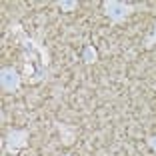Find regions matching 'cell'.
Returning a JSON list of instances; mask_svg holds the SVG:
<instances>
[{
    "mask_svg": "<svg viewBox=\"0 0 156 156\" xmlns=\"http://www.w3.org/2000/svg\"><path fill=\"white\" fill-rule=\"evenodd\" d=\"M6 32L12 34L14 42L20 46V60H22V76L28 84H38L48 78L50 70V50L42 44L38 38L28 36L20 22H10Z\"/></svg>",
    "mask_w": 156,
    "mask_h": 156,
    "instance_id": "6da1fadb",
    "label": "cell"
},
{
    "mask_svg": "<svg viewBox=\"0 0 156 156\" xmlns=\"http://www.w3.org/2000/svg\"><path fill=\"white\" fill-rule=\"evenodd\" d=\"M144 8V4H132V2H120V0H104L102 2V10H104L106 18L110 20L112 26L124 22L130 14H134L136 10Z\"/></svg>",
    "mask_w": 156,
    "mask_h": 156,
    "instance_id": "7a4b0ae2",
    "label": "cell"
},
{
    "mask_svg": "<svg viewBox=\"0 0 156 156\" xmlns=\"http://www.w3.org/2000/svg\"><path fill=\"white\" fill-rule=\"evenodd\" d=\"M28 138H30V130L28 128H12L6 132L4 140H2V152L10 156H16L28 146Z\"/></svg>",
    "mask_w": 156,
    "mask_h": 156,
    "instance_id": "3957f363",
    "label": "cell"
},
{
    "mask_svg": "<svg viewBox=\"0 0 156 156\" xmlns=\"http://www.w3.org/2000/svg\"><path fill=\"white\" fill-rule=\"evenodd\" d=\"M22 82H24V76L18 72L16 66H2V70H0V88H2V92L14 94V92L20 90Z\"/></svg>",
    "mask_w": 156,
    "mask_h": 156,
    "instance_id": "277c9868",
    "label": "cell"
},
{
    "mask_svg": "<svg viewBox=\"0 0 156 156\" xmlns=\"http://www.w3.org/2000/svg\"><path fill=\"white\" fill-rule=\"evenodd\" d=\"M56 128L60 130V134H62V144H72L74 140H76V128L74 126H68V124H62V122H54Z\"/></svg>",
    "mask_w": 156,
    "mask_h": 156,
    "instance_id": "5b68a950",
    "label": "cell"
},
{
    "mask_svg": "<svg viewBox=\"0 0 156 156\" xmlns=\"http://www.w3.org/2000/svg\"><path fill=\"white\" fill-rule=\"evenodd\" d=\"M82 62L86 66H92V64H96L98 62V50H96V46H92V44H86L84 46V50H82Z\"/></svg>",
    "mask_w": 156,
    "mask_h": 156,
    "instance_id": "8992f818",
    "label": "cell"
},
{
    "mask_svg": "<svg viewBox=\"0 0 156 156\" xmlns=\"http://www.w3.org/2000/svg\"><path fill=\"white\" fill-rule=\"evenodd\" d=\"M52 4H54L56 8H60L62 12H72V10H76L78 6H80V2H78V0H56Z\"/></svg>",
    "mask_w": 156,
    "mask_h": 156,
    "instance_id": "52a82bcc",
    "label": "cell"
},
{
    "mask_svg": "<svg viewBox=\"0 0 156 156\" xmlns=\"http://www.w3.org/2000/svg\"><path fill=\"white\" fill-rule=\"evenodd\" d=\"M154 46H156V22H154V26H152V32L144 38V48H146V50H150Z\"/></svg>",
    "mask_w": 156,
    "mask_h": 156,
    "instance_id": "ba28073f",
    "label": "cell"
},
{
    "mask_svg": "<svg viewBox=\"0 0 156 156\" xmlns=\"http://www.w3.org/2000/svg\"><path fill=\"white\" fill-rule=\"evenodd\" d=\"M146 144H148V148H150V150L156 154V134H150V136H146Z\"/></svg>",
    "mask_w": 156,
    "mask_h": 156,
    "instance_id": "9c48e42d",
    "label": "cell"
},
{
    "mask_svg": "<svg viewBox=\"0 0 156 156\" xmlns=\"http://www.w3.org/2000/svg\"><path fill=\"white\" fill-rule=\"evenodd\" d=\"M64 156H70V154H64Z\"/></svg>",
    "mask_w": 156,
    "mask_h": 156,
    "instance_id": "30bf717a",
    "label": "cell"
}]
</instances>
